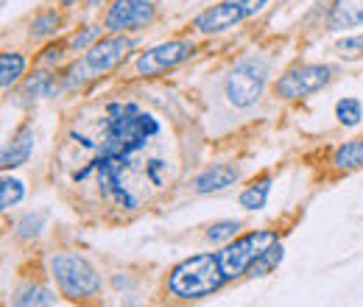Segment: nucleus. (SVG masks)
I'll use <instances>...</instances> for the list:
<instances>
[{
    "instance_id": "25",
    "label": "nucleus",
    "mask_w": 363,
    "mask_h": 307,
    "mask_svg": "<svg viewBox=\"0 0 363 307\" xmlns=\"http://www.w3.org/2000/svg\"><path fill=\"white\" fill-rule=\"evenodd\" d=\"M240 232V221H216L207 229V240L210 243H229L232 238H238Z\"/></svg>"
},
{
    "instance_id": "22",
    "label": "nucleus",
    "mask_w": 363,
    "mask_h": 307,
    "mask_svg": "<svg viewBox=\"0 0 363 307\" xmlns=\"http://www.w3.org/2000/svg\"><path fill=\"white\" fill-rule=\"evenodd\" d=\"M335 118H338V123L341 126H347V129H355V126H361L363 123V104L358 98H341L338 104H335Z\"/></svg>"
},
{
    "instance_id": "29",
    "label": "nucleus",
    "mask_w": 363,
    "mask_h": 307,
    "mask_svg": "<svg viewBox=\"0 0 363 307\" xmlns=\"http://www.w3.org/2000/svg\"><path fill=\"white\" fill-rule=\"evenodd\" d=\"M82 0H59V6H65V9H73V6H79Z\"/></svg>"
},
{
    "instance_id": "24",
    "label": "nucleus",
    "mask_w": 363,
    "mask_h": 307,
    "mask_svg": "<svg viewBox=\"0 0 363 307\" xmlns=\"http://www.w3.org/2000/svg\"><path fill=\"white\" fill-rule=\"evenodd\" d=\"M333 53L344 62H363V34H350L341 37L338 43L333 45Z\"/></svg>"
},
{
    "instance_id": "20",
    "label": "nucleus",
    "mask_w": 363,
    "mask_h": 307,
    "mask_svg": "<svg viewBox=\"0 0 363 307\" xmlns=\"http://www.w3.org/2000/svg\"><path fill=\"white\" fill-rule=\"evenodd\" d=\"M56 79H53V73L43 67V70H34L26 82H23V95H28V98H50V95H56Z\"/></svg>"
},
{
    "instance_id": "3",
    "label": "nucleus",
    "mask_w": 363,
    "mask_h": 307,
    "mask_svg": "<svg viewBox=\"0 0 363 307\" xmlns=\"http://www.w3.org/2000/svg\"><path fill=\"white\" fill-rule=\"evenodd\" d=\"M50 277L59 288L62 296H67L70 302H87L101 294V274L98 268L76 252H56L50 255Z\"/></svg>"
},
{
    "instance_id": "28",
    "label": "nucleus",
    "mask_w": 363,
    "mask_h": 307,
    "mask_svg": "<svg viewBox=\"0 0 363 307\" xmlns=\"http://www.w3.org/2000/svg\"><path fill=\"white\" fill-rule=\"evenodd\" d=\"M165 165H168V162H162V160H157V157L145 162V176L151 179V184H154V187H160V184H162V176H160V171H162Z\"/></svg>"
},
{
    "instance_id": "7",
    "label": "nucleus",
    "mask_w": 363,
    "mask_h": 307,
    "mask_svg": "<svg viewBox=\"0 0 363 307\" xmlns=\"http://www.w3.org/2000/svg\"><path fill=\"white\" fill-rule=\"evenodd\" d=\"M333 79H335L333 65H296L274 82V95L282 101H299L324 89Z\"/></svg>"
},
{
    "instance_id": "26",
    "label": "nucleus",
    "mask_w": 363,
    "mask_h": 307,
    "mask_svg": "<svg viewBox=\"0 0 363 307\" xmlns=\"http://www.w3.org/2000/svg\"><path fill=\"white\" fill-rule=\"evenodd\" d=\"M98 40H101V26H84L82 31H76V34L67 40V48H70V50H90Z\"/></svg>"
},
{
    "instance_id": "17",
    "label": "nucleus",
    "mask_w": 363,
    "mask_h": 307,
    "mask_svg": "<svg viewBox=\"0 0 363 307\" xmlns=\"http://www.w3.org/2000/svg\"><path fill=\"white\" fill-rule=\"evenodd\" d=\"M269 196H272V176H260L255 184H249L240 196H238V204L249 213H257L269 204Z\"/></svg>"
},
{
    "instance_id": "2",
    "label": "nucleus",
    "mask_w": 363,
    "mask_h": 307,
    "mask_svg": "<svg viewBox=\"0 0 363 307\" xmlns=\"http://www.w3.org/2000/svg\"><path fill=\"white\" fill-rule=\"evenodd\" d=\"M227 285V277L221 271L218 255H193L171 268L168 274V291L171 296L193 302V299H207L218 294Z\"/></svg>"
},
{
    "instance_id": "9",
    "label": "nucleus",
    "mask_w": 363,
    "mask_h": 307,
    "mask_svg": "<svg viewBox=\"0 0 363 307\" xmlns=\"http://www.w3.org/2000/svg\"><path fill=\"white\" fill-rule=\"evenodd\" d=\"M132 50H135V40H129V37H123V34L101 37L90 50H84L82 67H84V73H87L90 79L104 76V73L115 70L118 65H123V59H126Z\"/></svg>"
},
{
    "instance_id": "12",
    "label": "nucleus",
    "mask_w": 363,
    "mask_h": 307,
    "mask_svg": "<svg viewBox=\"0 0 363 307\" xmlns=\"http://www.w3.org/2000/svg\"><path fill=\"white\" fill-rule=\"evenodd\" d=\"M31 151H34V126L31 123H23L17 132L11 134V140L6 143V148L0 154L3 171H14V168L26 165L31 160Z\"/></svg>"
},
{
    "instance_id": "16",
    "label": "nucleus",
    "mask_w": 363,
    "mask_h": 307,
    "mask_svg": "<svg viewBox=\"0 0 363 307\" xmlns=\"http://www.w3.org/2000/svg\"><path fill=\"white\" fill-rule=\"evenodd\" d=\"M26 73V56L17 50H3L0 53V87L3 92L14 87Z\"/></svg>"
},
{
    "instance_id": "4",
    "label": "nucleus",
    "mask_w": 363,
    "mask_h": 307,
    "mask_svg": "<svg viewBox=\"0 0 363 307\" xmlns=\"http://www.w3.org/2000/svg\"><path fill=\"white\" fill-rule=\"evenodd\" d=\"M272 76V62L260 53L243 56L229 67L227 79H224V95L235 109H249L255 106L269 84Z\"/></svg>"
},
{
    "instance_id": "13",
    "label": "nucleus",
    "mask_w": 363,
    "mask_h": 307,
    "mask_svg": "<svg viewBox=\"0 0 363 307\" xmlns=\"http://www.w3.org/2000/svg\"><path fill=\"white\" fill-rule=\"evenodd\" d=\"M11 302L17 307H50L56 305L59 299H56V294L50 288L40 285V282H31V285H20L14 291V296H11Z\"/></svg>"
},
{
    "instance_id": "1",
    "label": "nucleus",
    "mask_w": 363,
    "mask_h": 307,
    "mask_svg": "<svg viewBox=\"0 0 363 307\" xmlns=\"http://www.w3.org/2000/svg\"><path fill=\"white\" fill-rule=\"evenodd\" d=\"M162 132L160 121L151 112H143L137 104H109L104 123H101V137H98V148L95 154H126L137 157L151 137Z\"/></svg>"
},
{
    "instance_id": "10",
    "label": "nucleus",
    "mask_w": 363,
    "mask_h": 307,
    "mask_svg": "<svg viewBox=\"0 0 363 307\" xmlns=\"http://www.w3.org/2000/svg\"><path fill=\"white\" fill-rule=\"evenodd\" d=\"M157 20V6L151 0H112L104 14V28L109 34H129Z\"/></svg>"
},
{
    "instance_id": "19",
    "label": "nucleus",
    "mask_w": 363,
    "mask_h": 307,
    "mask_svg": "<svg viewBox=\"0 0 363 307\" xmlns=\"http://www.w3.org/2000/svg\"><path fill=\"white\" fill-rule=\"evenodd\" d=\"M282 257H285V246H282V243H279V238H277L272 246H269V249H266V252H263V255H260L255 263L249 265L246 277H249V279H257V277L272 274L274 268L282 263Z\"/></svg>"
},
{
    "instance_id": "21",
    "label": "nucleus",
    "mask_w": 363,
    "mask_h": 307,
    "mask_svg": "<svg viewBox=\"0 0 363 307\" xmlns=\"http://www.w3.org/2000/svg\"><path fill=\"white\" fill-rule=\"evenodd\" d=\"M48 223V210H40V213H26L23 218L14 223V235L20 240H37L43 235Z\"/></svg>"
},
{
    "instance_id": "11",
    "label": "nucleus",
    "mask_w": 363,
    "mask_h": 307,
    "mask_svg": "<svg viewBox=\"0 0 363 307\" xmlns=\"http://www.w3.org/2000/svg\"><path fill=\"white\" fill-rule=\"evenodd\" d=\"M238 179H240V168H238V165H232V162H218V165L204 168L201 174L193 179V190H196L199 196H216V193L229 190Z\"/></svg>"
},
{
    "instance_id": "15",
    "label": "nucleus",
    "mask_w": 363,
    "mask_h": 307,
    "mask_svg": "<svg viewBox=\"0 0 363 307\" xmlns=\"http://www.w3.org/2000/svg\"><path fill=\"white\" fill-rule=\"evenodd\" d=\"M355 26H363V3H338L327 17L330 31H344Z\"/></svg>"
},
{
    "instance_id": "5",
    "label": "nucleus",
    "mask_w": 363,
    "mask_h": 307,
    "mask_svg": "<svg viewBox=\"0 0 363 307\" xmlns=\"http://www.w3.org/2000/svg\"><path fill=\"white\" fill-rule=\"evenodd\" d=\"M274 240H277V232L274 229H255V232L238 235L229 243H224V249L218 252V263H221V271H224L227 282L246 277L249 265L255 263Z\"/></svg>"
},
{
    "instance_id": "6",
    "label": "nucleus",
    "mask_w": 363,
    "mask_h": 307,
    "mask_svg": "<svg viewBox=\"0 0 363 307\" xmlns=\"http://www.w3.org/2000/svg\"><path fill=\"white\" fill-rule=\"evenodd\" d=\"M266 3L269 0H221V3H216L210 9H204L201 14H196L193 17V28L199 34H204V37L221 34V31L235 28L238 23L255 17L257 11H263Z\"/></svg>"
},
{
    "instance_id": "8",
    "label": "nucleus",
    "mask_w": 363,
    "mask_h": 307,
    "mask_svg": "<svg viewBox=\"0 0 363 307\" xmlns=\"http://www.w3.org/2000/svg\"><path fill=\"white\" fill-rule=\"evenodd\" d=\"M196 53V45L190 40H168L160 43L148 50H143L135 59V73L140 79H151L160 73H168L174 67H179L182 62H187Z\"/></svg>"
},
{
    "instance_id": "27",
    "label": "nucleus",
    "mask_w": 363,
    "mask_h": 307,
    "mask_svg": "<svg viewBox=\"0 0 363 307\" xmlns=\"http://www.w3.org/2000/svg\"><path fill=\"white\" fill-rule=\"evenodd\" d=\"M70 48H67V43L65 45H48L45 48V53L40 56V62L43 65H48V67H53V65H59L62 59H65V53H67Z\"/></svg>"
},
{
    "instance_id": "23",
    "label": "nucleus",
    "mask_w": 363,
    "mask_h": 307,
    "mask_svg": "<svg viewBox=\"0 0 363 307\" xmlns=\"http://www.w3.org/2000/svg\"><path fill=\"white\" fill-rule=\"evenodd\" d=\"M26 199V184L17 179V176H3L0 179V207L3 210H11V207H17L20 201Z\"/></svg>"
},
{
    "instance_id": "18",
    "label": "nucleus",
    "mask_w": 363,
    "mask_h": 307,
    "mask_svg": "<svg viewBox=\"0 0 363 307\" xmlns=\"http://www.w3.org/2000/svg\"><path fill=\"white\" fill-rule=\"evenodd\" d=\"M59 28H62V14L56 9H45L28 23V37L31 40H48V37H56Z\"/></svg>"
},
{
    "instance_id": "14",
    "label": "nucleus",
    "mask_w": 363,
    "mask_h": 307,
    "mask_svg": "<svg viewBox=\"0 0 363 307\" xmlns=\"http://www.w3.org/2000/svg\"><path fill=\"white\" fill-rule=\"evenodd\" d=\"M333 165L338 171H361L363 168V137H355V140H347L335 148L333 154Z\"/></svg>"
}]
</instances>
